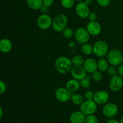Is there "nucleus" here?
<instances>
[{
	"label": "nucleus",
	"mask_w": 123,
	"mask_h": 123,
	"mask_svg": "<svg viewBox=\"0 0 123 123\" xmlns=\"http://www.w3.org/2000/svg\"><path fill=\"white\" fill-rule=\"evenodd\" d=\"M54 66L56 72L62 74L70 72L73 66L71 59L65 56H60L57 58L55 61Z\"/></svg>",
	"instance_id": "obj_1"
},
{
	"label": "nucleus",
	"mask_w": 123,
	"mask_h": 123,
	"mask_svg": "<svg viewBox=\"0 0 123 123\" xmlns=\"http://www.w3.org/2000/svg\"><path fill=\"white\" fill-rule=\"evenodd\" d=\"M68 18L65 14H59L52 19V26L55 31L61 32L67 27Z\"/></svg>",
	"instance_id": "obj_2"
},
{
	"label": "nucleus",
	"mask_w": 123,
	"mask_h": 123,
	"mask_svg": "<svg viewBox=\"0 0 123 123\" xmlns=\"http://www.w3.org/2000/svg\"><path fill=\"white\" fill-rule=\"evenodd\" d=\"M93 54L98 58H104L109 52V46L104 40H98L94 44Z\"/></svg>",
	"instance_id": "obj_3"
},
{
	"label": "nucleus",
	"mask_w": 123,
	"mask_h": 123,
	"mask_svg": "<svg viewBox=\"0 0 123 123\" xmlns=\"http://www.w3.org/2000/svg\"><path fill=\"white\" fill-rule=\"evenodd\" d=\"M106 59L111 66H118L123 63V56L120 50L114 49L108 52Z\"/></svg>",
	"instance_id": "obj_4"
},
{
	"label": "nucleus",
	"mask_w": 123,
	"mask_h": 123,
	"mask_svg": "<svg viewBox=\"0 0 123 123\" xmlns=\"http://www.w3.org/2000/svg\"><path fill=\"white\" fill-rule=\"evenodd\" d=\"M97 109V104L93 100H86L80 105V111L85 115L94 114Z\"/></svg>",
	"instance_id": "obj_5"
},
{
	"label": "nucleus",
	"mask_w": 123,
	"mask_h": 123,
	"mask_svg": "<svg viewBox=\"0 0 123 123\" xmlns=\"http://www.w3.org/2000/svg\"><path fill=\"white\" fill-rule=\"evenodd\" d=\"M74 36L77 42L82 44L88 43L90 38V34L84 27L78 28L74 31Z\"/></svg>",
	"instance_id": "obj_6"
},
{
	"label": "nucleus",
	"mask_w": 123,
	"mask_h": 123,
	"mask_svg": "<svg viewBox=\"0 0 123 123\" xmlns=\"http://www.w3.org/2000/svg\"><path fill=\"white\" fill-rule=\"evenodd\" d=\"M72 93L70 92L66 88L60 87L55 92V97L58 102L66 103L71 99Z\"/></svg>",
	"instance_id": "obj_7"
},
{
	"label": "nucleus",
	"mask_w": 123,
	"mask_h": 123,
	"mask_svg": "<svg viewBox=\"0 0 123 123\" xmlns=\"http://www.w3.org/2000/svg\"><path fill=\"white\" fill-rule=\"evenodd\" d=\"M37 24L41 30H48L52 26V19L48 14L44 13L38 17L37 19Z\"/></svg>",
	"instance_id": "obj_8"
},
{
	"label": "nucleus",
	"mask_w": 123,
	"mask_h": 123,
	"mask_svg": "<svg viewBox=\"0 0 123 123\" xmlns=\"http://www.w3.org/2000/svg\"><path fill=\"white\" fill-rule=\"evenodd\" d=\"M75 12L76 15L80 19H84L88 18L90 13L89 5L86 4L84 1L79 2L75 7Z\"/></svg>",
	"instance_id": "obj_9"
},
{
	"label": "nucleus",
	"mask_w": 123,
	"mask_h": 123,
	"mask_svg": "<svg viewBox=\"0 0 123 123\" xmlns=\"http://www.w3.org/2000/svg\"><path fill=\"white\" fill-rule=\"evenodd\" d=\"M102 112L105 117L108 118H113L117 115L118 108L114 103H106L102 108Z\"/></svg>",
	"instance_id": "obj_10"
},
{
	"label": "nucleus",
	"mask_w": 123,
	"mask_h": 123,
	"mask_svg": "<svg viewBox=\"0 0 123 123\" xmlns=\"http://www.w3.org/2000/svg\"><path fill=\"white\" fill-rule=\"evenodd\" d=\"M109 87L113 92H118L123 88V78L119 75L111 77L109 82Z\"/></svg>",
	"instance_id": "obj_11"
},
{
	"label": "nucleus",
	"mask_w": 123,
	"mask_h": 123,
	"mask_svg": "<svg viewBox=\"0 0 123 123\" xmlns=\"http://www.w3.org/2000/svg\"><path fill=\"white\" fill-rule=\"evenodd\" d=\"M70 73L73 79L79 81L85 78L86 75V72L83 66H73Z\"/></svg>",
	"instance_id": "obj_12"
},
{
	"label": "nucleus",
	"mask_w": 123,
	"mask_h": 123,
	"mask_svg": "<svg viewBox=\"0 0 123 123\" xmlns=\"http://www.w3.org/2000/svg\"><path fill=\"white\" fill-rule=\"evenodd\" d=\"M86 29L90 36H97L99 35L102 31V26L96 20L90 21L86 25Z\"/></svg>",
	"instance_id": "obj_13"
},
{
	"label": "nucleus",
	"mask_w": 123,
	"mask_h": 123,
	"mask_svg": "<svg viewBox=\"0 0 123 123\" xmlns=\"http://www.w3.org/2000/svg\"><path fill=\"white\" fill-rule=\"evenodd\" d=\"M109 95L105 91H98L94 94L93 100L97 105H105L108 102Z\"/></svg>",
	"instance_id": "obj_14"
},
{
	"label": "nucleus",
	"mask_w": 123,
	"mask_h": 123,
	"mask_svg": "<svg viewBox=\"0 0 123 123\" xmlns=\"http://www.w3.org/2000/svg\"><path fill=\"white\" fill-rule=\"evenodd\" d=\"M84 68L86 70V73L92 74L97 70V62L93 58H86L83 64Z\"/></svg>",
	"instance_id": "obj_15"
},
{
	"label": "nucleus",
	"mask_w": 123,
	"mask_h": 123,
	"mask_svg": "<svg viewBox=\"0 0 123 123\" xmlns=\"http://www.w3.org/2000/svg\"><path fill=\"white\" fill-rule=\"evenodd\" d=\"M80 85L79 80L75 79H70L66 84V88L72 93H75L80 88Z\"/></svg>",
	"instance_id": "obj_16"
},
{
	"label": "nucleus",
	"mask_w": 123,
	"mask_h": 123,
	"mask_svg": "<svg viewBox=\"0 0 123 123\" xmlns=\"http://www.w3.org/2000/svg\"><path fill=\"white\" fill-rule=\"evenodd\" d=\"M85 115L81 111H74L70 117V121L71 123H84L85 120Z\"/></svg>",
	"instance_id": "obj_17"
},
{
	"label": "nucleus",
	"mask_w": 123,
	"mask_h": 123,
	"mask_svg": "<svg viewBox=\"0 0 123 123\" xmlns=\"http://www.w3.org/2000/svg\"><path fill=\"white\" fill-rule=\"evenodd\" d=\"M12 42L8 38H2L0 40V52L2 53H8L12 50Z\"/></svg>",
	"instance_id": "obj_18"
},
{
	"label": "nucleus",
	"mask_w": 123,
	"mask_h": 123,
	"mask_svg": "<svg viewBox=\"0 0 123 123\" xmlns=\"http://www.w3.org/2000/svg\"><path fill=\"white\" fill-rule=\"evenodd\" d=\"M26 4L31 10H38L43 6V0H26Z\"/></svg>",
	"instance_id": "obj_19"
},
{
	"label": "nucleus",
	"mask_w": 123,
	"mask_h": 123,
	"mask_svg": "<svg viewBox=\"0 0 123 123\" xmlns=\"http://www.w3.org/2000/svg\"><path fill=\"white\" fill-rule=\"evenodd\" d=\"M109 62L107 59L104 58H100L97 61V69L100 72H106L109 67Z\"/></svg>",
	"instance_id": "obj_20"
},
{
	"label": "nucleus",
	"mask_w": 123,
	"mask_h": 123,
	"mask_svg": "<svg viewBox=\"0 0 123 123\" xmlns=\"http://www.w3.org/2000/svg\"><path fill=\"white\" fill-rule=\"evenodd\" d=\"M71 101L76 105H80L84 101V97L78 93H73L71 97Z\"/></svg>",
	"instance_id": "obj_21"
},
{
	"label": "nucleus",
	"mask_w": 123,
	"mask_h": 123,
	"mask_svg": "<svg viewBox=\"0 0 123 123\" xmlns=\"http://www.w3.org/2000/svg\"><path fill=\"white\" fill-rule=\"evenodd\" d=\"M91 76L89 75V74H86V76L84 78H83L82 80L80 81V85L82 88L84 89H88L90 88V85H91Z\"/></svg>",
	"instance_id": "obj_22"
},
{
	"label": "nucleus",
	"mask_w": 123,
	"mask_h": 123,
	"mask_svg": "<svg viewBox=\"0 0 123 123\" xmlns=\"http://www.w3.org/2000/svg\"><path fill=\"white\" fill-rule=\"evenodd\" d=\"M81 51L84 54L86 55H90L93 54V47L88 43L83 44L81 46Z\"/></svg>",
	"instance_id": "obj_23"
},
{
	"label": "nucleus",
	"mask_w": 123,
	"mask_h": 123,
	"mask_svg": "<svg viewBox=\"0 0 123 123\" xmlns=\"http://www.w3.org/2000/svg\"><path fill=\"white\" fill-rule=\"evenodd\" d=\"M73 66H83L85 59L81 55H74L71 59Z\"/></svg>",
	"instance_id": "obj_24"
},
{
	"label": "nucleus",
	"mask_w": 123,
	"mask_h": 123,
	"mask_svg": "<svg viewBox=\"0 0 123 123\" xmlns=\"http://www.w3.org/2000/svg\"><path fill=\"white\" fill-rule=\"evenodd\" d=\"M74 0H61V4L66 9H70L74 6Z\"/></svg>",
	"instance_id": "obj_25"
},
{
	"label": "nucleus",
	"mask_w": 123,
	"mask_h": 123,
	"mask_svg": "<svg viewBox=\"0 0 123 123\" xmlns=\"http://www.w3.org/2000/svg\"><path fill=\"white\" fill-rule=\"evenodd\" d=\"M62 35L66 38H70L74 36V32L72 28L68 27H66L63 31H62Z\"/></svg>",
	"instance_id": "obj_26"
},
{
	"label": "nucleus",
	"mask_w": 123,
	"mask_h": 123,
	"mask_svg": "<svg viewBox=\"0 0 123 123\" xmlns=\"http://www.w3.org/2000/svg\"><path fill=\"white\" fill-rule=\"evenodd\" d=\"M84 123H98V120L97 117L94 114L86 115Z\"/></svg>",
	"instance_id": "obj_27"
},
{
	"label": "nucleus",
	"mask_w": 123,
	"mask_h": 123,
	"mask_svg": "<svg viewBox=\"0 0 123 123\" xmlns=\"http://www.w3.org/2000/svg\"><path fill=\"white\" fill-rule=\"evenodd\" d=\"M107 73H108V75L110 76L113 77L117 75L118 74V70L117 68H116V66H109L108 70H107Z\"/></svg>",
	"instance_id": "obj_28"
},
{
	"label": "nucleus",
	"mask_w": 123,
	"mask_h": 123,
	"mask_svg": "<svg viewBox=\"0 0 123 123\" xmlns=\"http://www.w3.org/2000/svg\"><path fill=\"white\" fill-rule=\"evenodd\" d=\"M91 78L93 79V80H94L95 82H100L102 80V74L101 73V72L100 71H96L94 73H92V75H91Z\"/></svg>",
	"instance_id": "obj_29"
},
{
	"label": "nucleus",
	"mask_w": 123,
	"mask_h": 123,
	"mask_svg": "<svg viewBox=\"0 0 123 123\" xmlns=\"http://www.w3.org/2000/svg\"><path fill=\"white\" fill-rule=\"evenodd\" d=\"M98 6L102 7H106L110 4L111 0H96Z\"/></svg>",
	"instance_id": "obj_30"
},
{
	"label": "nucleus",
	"mask_w": 123,
	"mask_h": 123,
	"mask_svg": "<svg viewBox=\"0 0 123 123\" xmlns=\"http://www.w3.org/2000/svg\"><path fill=\"white\" fill-rule=\"evenodd\" d=\"M94 96V94L91 91H86L84 92V97L86 100H93Z\"/></svg>",
	"instance_id": "obj_31"
},
{
	"label": "nucleus",
	"mask_w": 123,
	"mask_h": 123,
	"mask_svg": "<svg viewBox=\"0 0 123 123\" xmlns=\"http://www.w3.org/2000/svg\"><path fill=\"white\" fill-rule=\"evenodd\" d=\"M88 18L90 21H96L97 19V15L95 12H91L88 16Z\"/></svg>",
	"instance_id": "obj_32"
},
{
	"label": "nucleus",
	"mask_w": 123,
	"mask_h": 123,
	"mask_svg": "<svg viewBox=\"0 0 123 123\" xmlns=\"http://www.w3.org/2000/svg\"><path fill=\"white\" fill-rule=\"evenodd\" d=\"M7 90V86L4 82L0 80V94H4Z\"/></svg>",
	"instance_id": "obj_33"
},
{
	"label": "nucleus",
	"mask_w": 123,
	"mask_h": 123,
	"mask_svg": "<svg viewBox=\"0 0 123 123\" xmlns=\"http://www.w3.org/2000/svg\"><path fill=\"white\" fill-rule=\"evenodd\" d=\"M54 0H43V5L46 7H50L54 4Z\"/></svg>",
	"instance_id": "obj_34"
},
{
	"label": "nucleus",
	"mask_w": 123,
	"mask_h": 123,
	"mask_svg": "<svg viewBox=\"0 0 123 123\" xmlns=\"http://www.w3.org/2000/svg\"><path fill=\"white\" fill-rule=\"evenodd\" d=\"M118 74L123 78V64H121L118 66Z\"/></svg>",
	"instance_id": "obj_35"
},
{
	"label": "nucleus",
	"mask_w": 123,
	"mask_h": 123,
	"mask_svg": "<svg viewBox=\"0 0 123 123\" xmlns=\"http://www.w3.org/2000/svg\"><path fill=\"white\" fill-rule=\"evenodd\" d=\"M41 10V12H43V13H46L47 12H48V10H49V7H46V6H42V7H41V8L40 9Z\"/></svg>",
	"instance_id": "obj_36"
},
{
	"label": "nucleus",
	"mask_w": 123,
	"mask_h": 123,
	"mask_svg": "<svg viewBox=\"0 0 123 123\" xmlns=\"http://www.w3.org/2000/svg\"><path fill=\"white\" fill-rule=\"evenodd\" d=\"M107 123H120L117 120L115 119H110Z\"/></svg>",
	"instance_id": "obj_37"
},
{
	"label": "nucleus",
	"mask_w": 123,
	"mask_h": 123,
	"mask_svg": "<svg viewBox=\"0 0 123 123\" xmlns=\"http://www.w3.org/2000/svg\"><path fill=\"white\" fill-rule=\"evenodd\" d=\"M92 1L93 0H84V2L88 5H90L92 3Z\"/></svg>",
	"instance_id": "obj_38"
},
{
	"label": "nucleus",
	"mask_w": 123,
	"mask_h": 123,
	"mask_svg": "<svg viewBox=\"0 0 123 123\" xmlns=\"http://www.w3.org/2000/svg\"><path fill=\"white\" fill-rule=\"evenodd\" d=\"M2 116H3V110H2V108L0 106V120L2 118Z\"/></svg>",
	"instance_id": "obj_39"
},
{
	"label": "nucleus",
	"mask_w": 123,
	"mask_h": 123,
	"mask_svg": "<svg viewBox=\"0 0 123 123\" xmlns=\"http://www.w3.org/2000/svg\"><path fill=\"white\" fill-rule=\"evenodd\" d=\"M120 123H123V117L122 118H121V120H120Z\"/></svg>",
	"instance_id": "obj_40"
},
{
	"label": "nucleus",
	"mask_w": 123,
	"mask_h": 123,
	"mask_svg": "<svg viewBox=\"0 0 123 123\" xmlns=\"http://www.w3.org/2000/svg\"><path fill=\"white\" fill-rule=\"evenodd\" d=\"M74 1H76L78 2H80V1H83V0H74Z\"/></svg>",
	"instance_id": "obj_41"
}]
</instances>
